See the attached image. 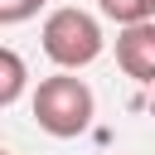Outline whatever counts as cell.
Masks as SVG:
<instances>
[{
  "label": "cell",
  "mask_w": 155,
  "mask_h": 155,
  "mask_svg": "<svg viewBox=\"0 0 155 155\" xmlns=\"http://www.w3.org/2000/svg\"><path fill=\"white\" fill-rule=\"evenodd\" d=\"M92 111H97L92 87H87L82 78H73V73L44 78L39 92H34V121H39L48 136H58V140L82 136V131L92 126Z\"/></svg>",
  "instance_id": "1"
},
{
  "label": "cell",
  "mask_w": 155,
  "mask_h": 155,
  "mask_svg": "<svg viewBox=\"0 0 155 155\" xmlns=\"http://www.w3.org/2000/svg\"><path fill=\"white\" fill-rule=\"evenodd\" d=\"M44 53L58 63V68H87L92 58H102V24L78 10V5H63L44 19Z\"/></svg>",
  "instance_id": "2"
},
{
  "label": "cell",
  "mask_w": 155,
  "mask_h": 155,
  "mask_svg": "<svg viewBox=\"0 0 155 155\" xmlns=\"http://www.w3.org/2000/svg\"><path fill=\"white\" fill-rule=\"evenodd\" d=\"M116 63H121V73L136 78V82H150V78H155V19L126 24V29L116 34Z\"/></svg>",
  "instance_id": "3"
},
{
  "label": "cell",
  "mask_w": 155,
  "mask_h": 155,
  "mask_svg": "<svg viewBox=\"0 0 155 155\" xmlns=\"http://www.w3.org/2000/svg\"><path fill=\"white\" fill-rule=\"evenodd\" d=\"M24 82H29L24 58H19L15 48H5V44H0V107L19 102V97H24Z\"/></svg>",
  "instance_id": "4"
},
{
  "label": "cell",
  "mask_w": 155,
  "mask_h": 155,
  "mask_svg": "<svg viewBox=\"0 0 155 155\" xmlns=\"http://www.w3.org/2000/svg\"><path fill=\"white\" fill-rule=\"evenodd\" d=\"M97 10H102L107 19H116L121 29H126V24H145V19H155V0H97Z\"/></svg>",
  "instance_id": "5"
},
{
  "label": "cell",
  "mask_w": 155,
  "mask_h": 155,
  "mask_svg": "<svg viewBox=\"0 0 155 155\" xmlns=\"http://www.w3.org/2000/svg\"><path fill=\"white\" fill-rule=\"evenodd\" d=\"M39 5L44 0H0V24H19V19L39 15Z\"/></svg>",
  "instance_id": "6"
},
{
  "label": "cell",
  "mask_w": 155,
  "mask_h": 155,
  "mask_svg": "<svg viewBox=\"0 0 155 155\" xmlns=\"http://www.w3.org/2000/svg\"><path fill=\"white\" fill-rule=\"evenodd\" d=\"M0 155H10V150H0Z\"/></svg>",
  "instance_id": "7"
}]
</instances>
